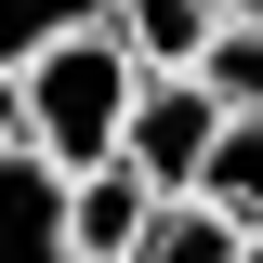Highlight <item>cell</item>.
Returning <instances> with one entry per match:
<instances>
[{
  "label": "cell",
  "mask_w": 263,
  "mask_h": 263,
  "mask_svg": "<svg viewBox=\"0 0 263 263\" xmlns=\"http://www.w3.org/2000/svg\"><path fill=\"white\" fill-rule=\"evenodd\" d=\"M13 92H27V145L53 171H105L119 132H132V92H145V53H132L119 27H79V40H53Z\"/></svg>",
  "instance_id": "obj_1"
},
{
  "label": "cell",
  "mask_w": 263,
  "mask_h": 263,
  "mask_svg": "<svg viewBox=\"0 0 263 263\" xmlns=\"http://www.w3.org/2000/svg\"><path fill=\"white\" fill-rule=\"evenodd\" d=\"M211 145H224V105L197 92V66H145V92H132V132H119V158L145 171L158 197H197V184H211Z\"/></svg>",
  "instance_id": "obj_2"
},
{
  "label": "cell",
  "mask_w": 263,
  "mask_h": 263,
  "mask_svg": "<svg viewBox=\"0 0 263 263\" xmlns=\"http://www.w3.org/2000/svg\"><path fill=\"white\" fill-rule=\"evenodd\" d=\"M0 263H79V171H53L40 145L0 158Z\"/></svg>",
  "instance_id": "obj_3"
},
{
  "label": "cell",
  "mask_w": 263,
  "mask_h": 263,
  "mask_svg": "<svg viewBox=\"0 0 263 263\" xmlns=\"http://www.w3.org/2000/svg\"><path fill=\"white\" fill-rule=\"evenodd\" d=\"M158 211H171V197L145 184L132 158H105V171H79V263H132L145 237H158Z\"/></svg>",
  "instance_id": "obj_4"
},
{
  "label": "cell",
  "mask_w": 263,
  "mask_h": 263,
  "mask_svg": "<svg viewBox=\"0 0 263 263\" xmlns=\"http://www.w3.org/2000/svg\"><path fill=\"white\" fill-rule=\"evenodd\" d=\"M105 27H119L145 66H197V40L224 27V0H105Z\"/></svg>",
  "instance_id": "obj_5"
},
{
  "label": "cell",
  "mask_w": 263,
  "mask_h": 263,
  "mask_svg": "<svg viewBox=\"0 0 263 263\" xmlns=\"http://www.w3.org/2000/svg\"><path fill=\"white\" fill-rule=\"evenodd\" d=\"M197 92L224 105V119H263V13H224V27L197 40Z\"/></svg>",
  "instance_id": "obj_6"
},
{
  "label": "cell",
  "mask_w": 263,
  "mask_h": 263,
  "mask_svg": "<svg viewBox=\"0 0 263 263\" xmlns=\"http://www.w3.org/2000/svg\"><path fill=\"white\" fill-rule=\"evenodd\" d=\"M132 263H250V224H224L211 197H171V211H158V237H145Z\"/></svg>",
  "instance_id": "obj_7"
},
{
  "label": "cell",
  "mask_w": 263,
  "mask_h": 263,
  "mask_svg": "<svg viewBox=\"0 0 263 263\" xmlns=\"http://www.w3.org/2000/svg\"><path fill=\"white\" fill-rule=\"evenodd\" d=\"M79 27H105V0H0V79H27L53 40H79Z\"/></svg>",
  "instance_id": "obj_8"
},
{
  "label": "cell",
  "mask_w": 263,
  "mask_h": 263,
  "mask_svg": "<svg viewBox=\"0 0 263 263\" xmlns=\"http://www.w3.org/2000/svg\"><path fill=\"white\" fill-rule=\"evenodd\" d=\"M211 211H224V224H250L263 237V119H224V145H211Z\"/></svg>",
  "instance_id": "obj_9"
},
{
  "label": "cell",
  "mask_w": 263,
  "mask_h": 263,
  "mask_svg": "<svg viewBox=\"0 0 263 263\" xmlns=\"http://www.w3.org/2000/svg\"><path fill=\"white\" fill-rule=\"evenodd\" d=\"M13 145H27V92L0 79V158H13Z\"/></svg>",
  "instance_id": "obj_10"
},
{
  "label": "cell",
  "mask_w": 263,
  "mask_h": 263,
  "mask_svg": "<svg viewBox=\"0 0 263 263\" xmlns=\"http://www.w3.org/2000/svg\"><path fill=\"white\" fill-rule=\"evenodd\" d=\"M224 13H263V0H224Z\"/></svg>",
  "instance_id": "obj_11"
},
{
  "label": "cell",
  "mask_w": 263,
  "mask_h": 263,
  "mask_svg": "<svg viewBox=\"0 0 263 263\" xmlns=\"http://www.w3.org/2000/svg\"><path fill=\"white\" fill-rule=\"evenodd\" d=\"M250 263H263V237H250Z\"/></svg>",
  "instance_id": "obj_12"
}]
</instances>
